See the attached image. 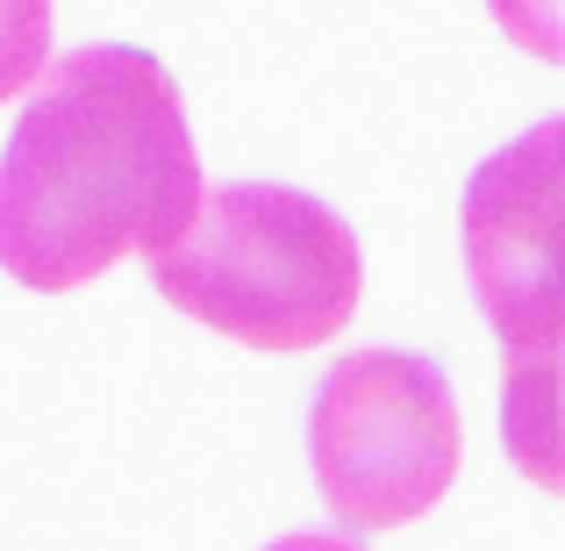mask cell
Here are the masks:
<instances>
[{
    "mask_svg": "<svg viewBox=\"0 0 565 551\" xmlns=\"http://www.w3.org/2000/svg\"><path fill=\"white\" fill-rule=\"evenodd\" d=\"M201 201V151L166 57L86 43L29 80L0 151V273L29 294L94 287L158 251Z\"/></svg>",
    "mask_w": 565,
    "mask_h": 551,
    "instance_id": "6da1fadb",
    "label": "cell"
},
{
    "mask_svg": "<svg viewBox=\"0 0 565 551\" xmlns=\"http://www.w3.org/2000/svg\"><path fill=\"white\" fill-rule=\"evenodd\" d=\"M151 287L180 316L244 351H316L359 316V230L322 193L236 180L193 201L172 244L143 251Z\"/></svg>",
    "mask_w": 565,
    "mask_h": 551,
    "instance_id": "7a4b0ae2",
    "label": "cell"
},
{
    "mask_svg": "<svg viewBox=\"0 0 565 551\" xmlns=\"http://www.w3.org/2000/svg\"><path fill=\"white\" fill-rule=\"evenodd\" d=\"M458 394L429 351H344L308 394V473L344 530L429 516L458 480Z\"/></svg>",
    "mask_w": 565,
    "mask_h": 551,
    "instance_id": "3957f363",
    "label": "cell"
},
{
    "mask_svg": "<svg viewBox=\"0 0 565 551\" xmlns=\"http://www.w3.org/2000/svg\"><path fill=\"white\" fill-rule=\"evenodd\" d=\"M558 144L544 115L466 180V287L501 351H558Z\"/></svg>",
    "mask_w": 565,
    "mask_h": 551,
    "instance_id": "277c9868",
    "label": "cell"
},
{
    "mask_svg": "<svg viewBox=\"0 0 565 551\" xmlns=\"http://www.w3.org/2000/svg\"><path fill=\"white\" fill-rule=\"evenodd\" d=\"M552 365L558 351H509V401H501V444L515 473L558 495V415H552Z\"/></svg>",
    "mask_w": 565,
    "mask_h": 551,
    "instance_id": "5b68a950",
    "label": "cell"
},
{
    "mask_svg": "<svg viewBox=\"0 0 565 551\" xmlns=\"http://www.w3.org/2000/svg\"><path fill=\"white\" fill-rule=\"evenodd\" d=\"M51 36H57L51 0H0V100L29 94V80L51 65Z\"/></svg>",
    "mask_w": 565,
    "mask_h": 551,
    "instance_id": "8992f818",
    "label": "cell"
},
{
    "mask_svg": "<svg viewBox=\"0 0 565 551\" xmlns=\"http://www.w3.org/2000/svg\"><path fill=\"white\" fill-rule=\"evenodd\" d=\"M487 14H494V22L509 29L530 57H544V65H558V57H565V43H558V0H487Z\"/></svg>",
    "mask_w": 565,
    "mask_h": 551,
    "instance_id": "52a82bcc",
    "label": "cell"
}]
</instances>
